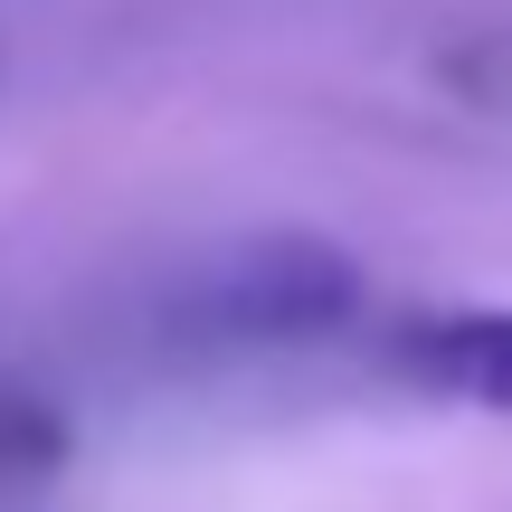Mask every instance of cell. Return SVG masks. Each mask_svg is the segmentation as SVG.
<instances>
[{
  "mask_svg": "<svg viewBox=\"0 0 512 512\" xmlns=\"http://www.w3.org/2000/svg\"><path fill=\"white\" fill-rule=\"evenodd\" d=\"M351 304H361V266L332 238L275 228V238H247L228 266H209V285L190 294V332H209V342H304V332L351 323Z\"/></svg>",
  "mask_w": 512,
  "mask_h": 512,
  "instance_id": "obj_1",
  "label": "cell"
},
{
  "mask_svg": "<svg viewBox=\"0 0 512 512\" xmlns=\"http://www.w3.org/2000/svg\"><path fill=\"white\" fill-rule=\"evenodd\" d=\"M389 361H399L427 399H465V408L512 418V313H503V304L418 313V323H399Z\"/></svg>",
  "mask_w": 512,
  "mask_h": 512,
  "instance_id": "obj_2",
  "label": "cell"
},
{
  "mask_svg": "<svg viewBox=\"0 0 512 512\" xmlns=\"http://www.w3.org/2000/svg\"><path fill=\"white\" fill-rule=\"evenodd\" d=\"M57 456H67V427L38 399H10V389H0V465H10V475H48Z\"/></svg>",
  "mask_w": 512,
  "mask_h": 512,
  "instance_id": "obj_3",
  "label": "cell"
}]
</instances>
